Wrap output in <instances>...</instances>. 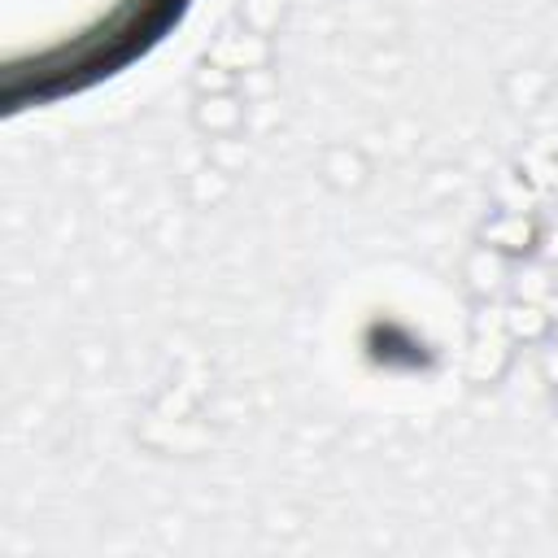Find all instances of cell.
I'll return each instance as SVG.
<instances>
[{
	"instance_id": "1",
	"label": "cell",
	"mask_w": 558,
	"mask_h": 558,
	"mask_svg": "<svg viewBox=\"0 0 558 558\" xmlns=\"http://www.w3.org/2000/svg\"><path fill=\"white\" fill-rule=\"evenodd\" d=\"M192 0H35V100L83 92L153 44Z\"/></svg>"
}]
</instances>
